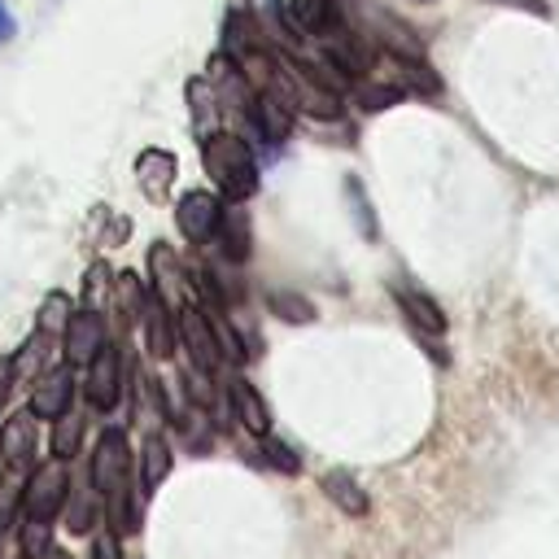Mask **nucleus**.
Here are the masks:
<instances>
[{
    "mask_svg": "<svg viewBox=\"0 0 559 559\" xmlns=\"http://www.w3.org/2000/svg\"><path fill=\"white\" fill-rule=\"evenodd\" d=\"M201 166H205V175H210V183L218 188L223 201H249L258 192L253 148L236 131H218L214 127L210 135H201Z\"/></svg>",
    "mask_w": 559,
    "mask_h": 559,
    "instance_id": "1",
    "label": "nucleus"
},
{
    "mask_svg": "<svg viewBox=\"0 0 559 559\" xmlns=\"http://www.w3.org/2000/svg\"><path fill=\"white\" fill-rule=\"evenodd\" d=\"M66 493H70V472H66V463H57V459L31 463V467L22 472V520L57 524V515H61V507H66Z\"/></svg>",
    "mask_w": 559,
    "mask_h": 559,
    "instance_id": "2",
    "label": "nucleus"
},
{
    "mask_svg": "<svg viewBox=\"0 0 559 559\" xmlns=\"http://www.w3.org/2000/svg\"><path fill=\"white\" fill-rule=\"evenodd\" d=\"M79 389H83V397H87L92 411L109 415L122 402V389H127V354H122V345L105 341L92 354V362L83 367V384Z\"/></svg>",
    "mask_w": 559,
    "mask_h": 559,
    "instance_id": "3",
    "label": "nucleus"
},
{
    "mask_svg": "<svg viewBox=\"0 0 559 559\" xmlns=\"http://www.w3.org/2000/svg\"><path fill=\"white\" fill-rule=\"evenodd\" d=\"M131 463H135V454H131L127 428H105V432L96 437V445H92V459H87V480H92V489L100 493V502H105V493H114L122 480H131Z\"/></svg>",
    "mask_w": 559,
    "mask_h": 559,
    "instance_id": "4",
    "label": "nucleus"
},
{
    "mask_svg": "<svg viewBox=\"0 0 559 559\" xmlns=\"http://www.w3.org/2000/svg\"><path fill=\"white\" fill-rule=\"evenodd\" d=\"M175 336L188 349V367H197L205 376H214L223 367V354H218V341H214V328H210L201 301H188L175 310Z\"/></svg>",
    "mask_w": 559,
    "mask_h": 559,
    "instance_id": "5",
    "label": "nucleus"
},
{
    "mask_svg": "<svg viewBox=\"0 0 559 559\" xmlns=\"http://www.w3.org/2000/svg\"><path fill=\"white\" fill-rule=\"evenodd\" d=\"M79 393V380H74V367L70 362H48L35 380H31V397H26V411L35 419H57L70 411Z\"/></svg>",
    "mask_w": 559,
    "mask_h": 559,
    "instance_id": "6",
    "label": "nucleus"
},
{
    "mask_svg": "<svg viewBox=\"0 0 559 559\" xmlns=\"http://www.w3.org/2000/svg\"><path fill=\"white\" fill-rule=\"evenodd\" d=\"M148 275H153V284H148V293H157L170 310H179V306H188V301H197V288H192V271L179 262V253L170 249V245H153L148 249Z\"/></svg>",
    "mask_w": 559,
    "mask_h": 559,
    "instance_id": "7",
    "label": "nucleus"
},
{
    "mask_svg": "<svg viewBox=\"0 0 559 559\" xmlns=\"http://www.w3.org/2000/svg\"><path fill=\"white\" fill-rule=\"evenodd\" d=\"M105 341H109V332H105V314L100 310H87V306L83 310H70V319H66V328L57 336L61 362H70L74 371H83Z\"/></svg>",
    "mask_w": 559,
    "mask_h": 559,
    "instance_id": "8",
    "label": "nucleus"
},
{
    "mask_svg": "<svg viewBox=\"0 0 559 559\" xmlns=\"http://www.w3.org/2000/svg\"><path fill=\"white\" fill-rule=\"evenodd\" d=\"M218 218H223V197L218 192L192 188L175 201V223H179L183 240H192V245H210L214 231H218Z\"/></svg>",
    "mask_w": 559,
    "mask_h": 559,
    "instance_id": "9",
    "label": "nucleus"
},
{
    "mask_svg": "<svg viewBox=\"0 0 559 559\" xmlns=\"http://www.w3.org/2000/svg\"><path fill=\"white\" fill-rule=\"evenodd\" d=\"M35 445H39V424L31 411H13L0 419V467L26 472L35 463Z\"/></svg>",
    "mask_w": 559,
    "mask_h": 559,
    "instance_id": "10",
    "label": "nucleus"
},
{
    "mask_svg": "<svg viewBox=\"0 0 559 559\" xmlns=\"http://www.w3.org/2000/svg\"><path fill=\"white\" fill-rule=\"evenodd\" d=\"M175 175H179V162H175L170 148H140V157H135V183H140L144 201L162 205L170 197V188H175Z\"/></svg>",
    "mask_w": 559,
    "mask_h": 559,
    "instance_id": "11",
    "label": "nucleus"
},
{
    "mask_svg": "<svg viewBox=\"0 0 559 559\" xmlns=\"http://www.w3.org/2000/svg\"><path fill=\"white\" fill-rule=\"evenodd\" d=\"M140 328H144V345H148V354H153L157 362H166V358L175 354L179 336H175V310H170V306H166L157 293H148V297H144Z\"/></svg>",
    "mask_w": 559,
    "mask_h": 559,
    "instance_id": "12",
    "label": "nucleus"
},
{
    "mask_svg": "<svg viewBox=\"0 0 559 559\" xmlns=\"http://www.w3.org/2000/svg\"><path fill=\"white\" fill-rule=\"evenodd\" d=\"M100 511H105V502H100V493L92 489V480L87 476H70V493H66V507H61V515L57 520H66V528L74 533V537H87L96 524H100Z\"/></svg>",
    "mask_w": 559,
    "mask_h": 559,
    "instance_id": "13",
    "label": "nucleus"
},
{
    "mask_svg": "<svg viewBox=\"0 0 559 559\" xmlns=\"http://www.w3.org/2000/svg\"><path fill=\"white\" fill-rule=\"evenodd\" d=\"M210 245H218V258L231 262V266L249 262V249L253 245H249V214L240 210V201L223 205V218H218V231H214Z\"/></svg>",
    "mask_w": 559,
    "mask_h": 559,
    "instance_id": "14",
    "label": "nucleus"
},
{
    "mask_svg": "<svg viewBox=\"0 0 559 559\" xmlns=\"http://www.w3.org/2000/svg\"><path fill=\"white\" fill-rule=\"evenodd\" d=\"M227 402H231V415H236L253 437H266V432H271V411H266L262 393H258L245 376H231V380H227Z\"/></svg>",
    "mask_w": 559,
    "mask_h": 559,
    "instance_id": "15",
    "label": "nucleus"
},
{
    "mask_svg": "<svg viewBox=\"0 0 559 559\" xmlns=\"http://www.w3.org/2000/svg\"><path fill=\"white\" fill-rule=\"evenodd\" d=\"M52 349H57V336H48V332L35 328V332L22 341V349L9 354V358H13V384H31V380L52 362Z\"/></svg>",
    "mask_w": 559,
    "mask_h": 559,
    "instance_id": "16",
    "label": "nucleus"
},
{
    "mask_svg": "<svg viewBox=\"0 0 559 559\" xmlns=\"http://www.w3.org/2000/svg\"><path fill=\"white\" fill-rule=\"evenodd\" d=\"M175 467V454H170V441L162 432H148L144 445H140V489L153 493Z\"/></svg>",
    "mask_w": 559,
    "mask_h": 559,
    "instance_id": "17",
    "label": "nucleus"
},
{
    "mask_svg": "<svg viewBox=\"0 0 559 559\" xmlns=\"http://www.w3.org/2000/svg\"><path fill=\"white\" fill-rule=\"evenodd\" d=\"M393 297H397V306L406 310L411 328L432 332V336L445 332V314H441V306H437L432 297H424V293H415V288H406V284H393Z\"/></svg>",
    "mask_w": 559,
    "mask_h": 559,
    "instance_id": "18",
    "label": "nucleus"
},
{
    "mask_svg": "<svg viewBox=\"0 0 559 559\" xmlns=\"http://www.w3.org/2000/svg\"><path fill=\"white\" fill-rule=\"evenodd\" d=\"M144 297H148V288L140 284V275H135V271H122V275H114V297H109V306L118 310V323H122V332L140 323Z\"/></svg>",
    "mask_w": 559,
    "mask_h": 559,
    "instance_id": "19",
    "label": "nucleus"
},
{
    "mask_svg": "<svg viewBox=\"0 0 559 559\" xmlns=\"http://www.w3.org/2000/svg\"><path fill=\"white\" fill-rule=\"evenodd\" d=\"M323 493H328V502H332L336 511H345V515H354V520H362V515L371 511L367 493L358 489V480H354L349 472H328V476H323Z\"/></svg>",
    "mask_w": 559,
    "mask_h": 559,
    "instance_id": "20",
    "label": "nucleus"
},
{
    "mask_svg": "<svg viewBox=\"0 0 559 559\" xmlns=\"http://www.w3.org/2000/svg\"><path fill=\"white\" fill-rule=\"evenodd\" d=\"M79 450H83V415L66 411V415H57V419H52L48 459H57V463H74V459H79Z\"/></svg>",
    "mask_w": 559,
    "mask_h": 559,
    "instance_id": "21",
    "label": "nucleus"
},
{
    "mask_svg": "<svg viewBox=\"0 0 559 559\" xmlns=\"http://www.w3.org/2000/svg\"><path fill=\"white\" fill-rule=\"evenodd\" d=\"M188 114H192V131L197 140L210 135L218 127V96L210 87V79H188Z\"/></svg>",
    "mask_w": 559,
    "mask_h": 559,
    "instance_id": "22",
    "label": "nucleus"
},
{
    "mask_svg": "<svg viewBox=\"0 0 559 559\" xmlns=\"http://www.w3.org/2000/svg\"><path fill=\"white\" fill-rule=\"evenodd\" d=\"M109 297H114V271H109V262H92L83 271V306L105 314L109 310Z\"/></svg>",
    "mask_w": 559,
    "mask_h": 559,
    "instance_id": "23",
    "label": "nucleus"
},
{
    "mask_svg": "<svg viewBox=\"0 0 559 559\" xmlns=\"http://www.w3.org/2000/svg\"><path fill=\"white\" fill-rule=\"evenodd\" d=\"M22 520V472L0 467V533H9Z\"/></svg>",
    "mask_w": 559,
    "mask_h": 559,
    "instance_id": "24",
    "label": "nucleus"
},
{
    "mask_svg": "<svg viewBox=\"0 0 559 559\" xmlns=\"http://www.w3.org/2000/svg\"><path fill=\"white\" fill-rule=\"evenodd\" d=\"M70 310H74V301L61 293V288H52L44 301H39V314H35V328L39 332H48V336H61V328H66V319H70Z\"/></svg>",
    "mask_w": 559,
    "mask_h": 559,
    "instance_id": "25",
    "label": "nucleus"
},
{
    "mask_svg": "<svg viewBox=\"0 0 559 559\" xmlns=\"http://www.w3.org/2000/svg\"><path fill=\"white\" fill-rule=\"evenodd\" d=\"M48 546H52V524H44V520H22L17 524V555L22 559H44Z\"/></svg>",
    "mask_w": 559,
    "mask_h": 559,
    "instance_id": "26",
    "label": "nucleus"
},
{
    "mask_svg": "<svg viewBox=\"0 0 559 559\" xmlns=\"http://www.w3.org/2000/svg\"><path fill=\"white\" fill-rule=\"evenodd\" d=\"M262 454H266V467H275V472H284V476H297L301 472V459L293 454V445H284L280 437H262Z\"/></svg>",
    "mask_w": 559,
    "mask_h": 559,
    "instance_id": "27",
    "label": "nucleus"
},
{
    "mask_svg": "<svg viewBox=\"0 0 559 559\" xmlns=\"http://www.w3.org/2000/svg\"><path fill=\"white\" fill-rule=\"evenodd\" d=\"M266 301H271V310L284 314L288 323H306V319H314V306H310L306 297H297V293H271Z\"/></svg>",
    "mask_w": 559,
    "mask_h": 559,
    "instance_id": "28",
    "label": "nucleus"
},
{
    "mask_svg": "<svg viewBox=\"0 0 559 559\" xmlns=\"http://www.w3.org/2000/svg\"><path fill=\"white\" fill-rule=\"evenodd\" d=\"M92 559H122V537H118L114 528L96 533V542H92Z\"/></svg>",
    "mask_w": 559,
    "mask_h": 559,
    "instance_id": "29",
    "label": "nucleus"
},
{
    "mask_svg": "<svg viewBox=\"0 0 559 559\" xmlns=\"http://www.w3.org/2000/svg\"><path fill=\"white\" fill-rule=\"evenodd\" d=\"M9 393H13V358H0V411H4Z\"/></svg>",
    "mask_w": 559,
    "mask_h": 559,
    "instance_id": "30",
    "label": "nucleus"
},
{
    "mask_svg": "<svg viewBox=\"0 0 559 559\" xmlns=\"http://www.w3.org/2000/svg\"><path fill=\"white\" fill-rule=\"evenodd\" d=\"M13 35H17V17H13V13L4 9V0H0V44L13 39Z\"/></svg>",
    "mask_w": 559,
    "mask_h": 559,
    "instance_id": "31",
    "label": "nucleus"
},
{
    "mask_svg": "<svg viewBox=\"0 0 559 559\" xmlns=\"http://www.w3.org/2000/svg\"><path fill=\"white\" fill-rule=\"evenodd\" d=\"M44 559H74V555H70L66 546H48V550H44Z\"/></svg>",
    "mask_w": 559,
    "mask_h": 559,
    "instance_id": "32",
    "label": "nucleus"
}]
</instances>
